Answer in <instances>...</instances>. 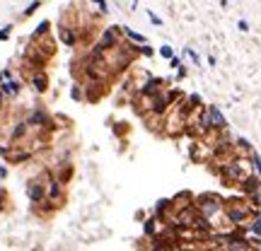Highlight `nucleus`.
I'll use <instances>...</instances> for the list:
<instances>
[{"mask_svg":"<svg viewBox=\"0 0 261 251\" xmlns=\"http://www.w3.org/2000/svg\"><path fill=\"white\" fill-rule=\"evenodd\" d=\"M61 42L66 44V46H75V44H78V34H75V29L61 27Z\"/></svg>","mask_w":261,"mask_h":251,"instance_id":"ddd939ff","label":"nucleus"},{"mask_svg":"<svg viewBox=\"0 0 261 251\" xmlns=\"http://www.w3.org/2000/svg\"><path fill=\"white\" fill-rule=\"evenodd\" d=\"M5 200H8V191H5V188H0V210L5 208Z\"/></svg>","mask_w":261,"mask_h":251,"instance_id":"393cba45","label":"nucleus"},{"mask_svg":"<svg viewBox=\"0 0 261 251\" xmlns=\"http://www.w3.org/2000/svg\"><path fill=\"white\" fill-rule=\"evenodd\" d=\"M155 222H157V218H150V220H145V224H143L145 234H150V237H155Z\"/></svg>","mask_w":261,"mask_h":251,"instance_id":"f3484780","label":"nucleus"},{"mask_svg":"<svg viewBox=\"0 0 261 251\" xmlns=\"http://www.w3.org/2000/svg\"><path fill=\"white\" fill-rule=\"evenodd\" d=\"M42 8V2H29L27 8H25V17H29V14H34L37 10Z\"/></svg>","mask_w":261,"mask_h":251,"instance_id":"a211bd4d","label":"nucleus"},{"mask_svg":"<svg viewBox=\"0 0 261 251\" xmlns=\"http://www.w3.org/2000/svg\"><path fill=\"white\" fill-rule=\"evenodd\" d=\"M97 8H99V12H102V14H107V12H109V10H107V8H109L107 2H97Z\"/></svg>","mask_w":261,"mask_h":251,"instance_id":"bb28decb","label":"nucleus"},{"mask_svg":"<svg viewBox=\"0 0 261 251\" xmlns=\"http://www.w3.org/2000/svg\"><path fill=\"white\" fill-rule=\"evenodd\" d=\"M251 162H254V169H256V174H259V179H261V157L256 152L251 154Z\"/></svg>","mask_w":261,"mask_h":251,"instance_id":"412c9836","label":"nucleus"},{"mask_svg":"<svg viewBox=\"0 0 261 251\" xmlns=\"http://www.w3.org/2000/svg\"><path fill=\"white\" fill-rule=\"evenodd\" d=\"M136 51H138V54H143V56H148V58L152 56V48H150V46H136Z\"/></svg>","mask_w":261,"mask_h":251,"instance_id":"5701e85b","label":"nucleus"},{"mask_svg":"<svg viewBox=\"0 0 261 251\" xmlns=\"http://www.w3.org/2000/svg\"><path fill=\"white\" fill-rule=\"evenodd\" d=\"M249 174H247V164L244 162H227L225 167H222V179L225 182H239L242 184V179H247Z\"/></svg>","mask_w":261,"mask_h":251,"instance_id":"7ed1b4c3","label":"nucleus"},{"mask_svg":"<svg viewBox=\"0 0 261 251\" xmlns=\"http://www.w3.org/2000/svg\"><path fill=\"white\" fill-rule=\"evenodd\" d=\"M222 198L215 194H203L196 198V212L203 218V220H210L215 212H222Z\"/></svg>","mask_w":261,"mask_h":251,"instance_id":"f257e3e1","label":"nucleus"},{"mask_svg":"<svg viewBox=\"0 0 261 251\" xmlns=\"http://www.w3.org/2000/svg\"><path fill=\"white\" fill-rule=\"evenodd\" d=\"M27 130H29L27 121H17V124H15V128L10 130V140H13V142H17V140H22L25 136H27Z\"/></svg>","mask_w":261,"mask_h":251,"instance_id":"f8f14e48","label":"nucleus"},{"mask_svg":"<svg viewBox=\"0 0 261 251\" xmlns=\"http://www.w3.org/2000/svg\"><path fill=\"white\" fill-rule=\"evenodd\" d=\"M5 176H8V169H5V167H0V179H5Z\"/></svg>","mask_w":261,"mask_h":251,"instance_id":"c85d7f7f","label":"nucleus"},{"mask_svg":"<svg viewBox=\"0 0 261 251\" xmlns=\"http://www.w3.org/2000/svg\"><path fill=\"white\" fill-rule=\"evenodd\" d=\"M10 150H13V145H3V142H0V157H5V160H8Z\"/></svg>","mask_w":261,"mask_h":251,"instance_id":"b1692460","label":"nucleus"},{"mask_svg":"<svg viewBox=\"0 0 261 251\" xmlns=\"http://www.w3.org/2000/svg\"><path fill=\"white\" fill-rule=\"evenodd\" d=\"M46 203H51L54 208H58L63 203V184L58 182L56 176H51L49 184H46Z\"/></svg>","mask_w":261,"mask_h":251,"instance_id":"20e7f679","label":"nucleus"},{"mask_svg":"<svg viewBox=\"0 0 261 251\" xmlns=\"http://www.w3.org/2000/svg\"><path fill=\"white\" fill-rule=\"evenodd\" d=\"M239 200H227V206H225V218L230 220L232 224H244L249 220V215H251V210L247 206H237Z\"/></svg>","mask_w":261,"mask_h":251,"instance_id":"f03ea898","label":"nucleus"},{"mask_svg":"<svg viewBox=\"0 0 261 251\" xmlns=\"http://www.w3.org/2000/svg\"><path fill=\"white\" fill-rule=\"evenodd\" d=\"M27 160H32V150H17V148H13L10 154H8V162H13V164H22Z\"/></svg>","mask_w":261,"mask_h":251,"instance_id":"9b49d317","label":"nucleus"},{"mask_svg":"<svg viewBox=\"0 0 261 251\" xmlns=\"http://www.w3.org/2000/svg\"><path fill=\"white\" fill-rule=\"evenodd\" d=\"M29 82H32V87H34V92L44 94V92L49 90V75H46L44 70H39V72H32V75H29Z\"/></svg>","mask_w":261,"mask_h":251,"instance_id":"6e6552de","label":"nucleus"},{"mask_svg":"<svg viewBox=\"0 0 261 251\" xmlns=\"http://www.w3.org/2000/svg\"><path fill=\"white\" fill-rule=\"evenodd\" d=\"M206 114H208V121H210V128H215V130H225V128H227V121H225V116L220 114L218 106H208Z\"/></svg>","mask_w":261,"mask_h":251,"instance_id":"0eeeda50","label":"nucleus"},{"mask_svg":"<svg viewBox=\"0 0 261 251\" xmlns=\"http://www.w3.org/2000/svg\"><path fill=\"white\" fill-rule=\"evenodd\" d=\"M150 14V20L152 22H155V24H157V27H160V24H162V20H160V17H157V14H152V12H148Z\"/></svg>","mask_w":261,"mask_h":251,"instance_id":"cd10ccee","label":"nucleus"},{"mask_svg":"<svg viewBox=\"0 0 261 251\" xmlns=\"http://www.w3.org/2000/svg\"><path fill=\"white\" fill-rule=\"evenodd\" d=\"M121 34H124V36H128L131 42L140 44V46H145V36H143V34H138V32H133V29H128V27H121Z\"/></svg>","mask_w":261,"mask_h":251,"instance_id":"4468645a","label":"nucleus"},{"mask_svg":"<svg viewBox=\"0 0 261 251\" xmlns=\"http://www.w3.org/2000/svg\"><path fill=\"white\" fill-rule=\"evenodd\" d=\"M237 145H239L242 150H249V148H251V145H249V142H247L244 138H239V140H237Z\"/></svg>","mask_w":261,"mask_h":251,"instance_id":"a878e982","label":"nucleus"},{"mask_svg":"<svg viewBox=\"0 0 261 251\" xmlns=\"http://www.w3.org/2000/svg\"><path fill=\"white\" fill-rule=\"evenodd\" d=\"M49 29H51V22H46V20H44L42 24L37 27V32H34V36H32V42H37V39H42V36H46V34H49Z\"/></svg>","mask_w":261,"mask_h":251,"instance_id":"2eb2a0df","label":"nucleus"},{"mask_svg":"<svg viewBox=\"0 0 261 251\" xmlns=\"http://www.w3.org/2000/svg\"><path fill=\"white\" fill-rule=\"evenodd\" d=\"M259 220H261V215H259Z\"/></svg>","mask_w":261,"mask_h":251,"instance_id":"7c9ffc66","label":"nucleus"},{"mask_svg":"<svg viewBox=\"0 0 261 251\" xmlns=\"http://www.w3.org/2000/svg\"><path fill=\"white\" fill-rule=\"evenodd\" d=\"M10 32H13V24H8V27L0 29V42H8V39H10Z\"/></svg>","mask_w":261,"mask_h":251,"instance_id":"aec40b11","label":"nucleus"},{"mask_svg":"<svg viewBox=\"0 0 261 251\" xmlns=\"http://www.w3.org/2000/svg\"><path fill=\"white\" fill-rule=\"evenodd\" d=\"M27 196H29V200L32 203H46V184L42 182H29L27 186Z\"/></svg>","mask_w":261,"mask_h":251,"instance_id":"423d86ee","label":"nucleus"},{"mask_svg":"<svg viewBox=\"0 0 261 251\" xmlns=\"http://www.w3.org/2000/svg\"><path fill=\"white\" fill-rule=\"evenodd\" d=\"M20 90H22V84L17 82V80L0 82V94H3V97H17V94H20Z\"/></svg>","mask_w":261,"mask_h":251,"instance_id":"9d476101","label":"nucleus"},{"mask_svg":"<svg viewBox=\"0 0 261 251\" xmlns=\"http://www.w3.org/2000/svg\"><path fill=\"white\" fill-rule=\"evenodd\" d=\"M251 232H254L256 237H261V220H259V215L251 220Z\"/></svg>","mask_w":261,"mask_h":251,"instance_id":"6ab92c4d","label":"nucleus"},{"mask_svg":"<svg viewBox=\"0 0 261 251\" xmlns=\"http://www.w3.org/2000/svg\"><path fill=\"white\" fill-rule=\"evenodd\" d=\"M70 97L75 99V102H83V99H85L83 87H80V84H73V87H70Z\"/></svg>","mask_w":261,"mask_h":251,"instance_id":"dca6fc26","label":"nucleus"},{"mask_svg":"<svg viewBox=\"0 0 261 251\" xmlns=\"http://www.w3.org/2000/svg\"><path fill=\"white\" fill-rule=\"evenodd\" d=\"M3 104H5V97L0 94V112H3Z\"/></svg>","mask_w":261,"mask_h":251,"instance_id":"c756f323","label":"nucleus"},{"mask_svg":"<svg viewBox=\"0 0 261 251\" xmlns=\"http://www.w3.org/2000/svg\"><path fill=\"white\" fill-rule=\"evenodd\" d=\"M27 126H34V128H39V130H51V128H56L54 126V118L49 116V114L44 112V109H34V112L29 114V118H27Z\"/></svg>","mask_w":261,"mask_h":251,"instance_id":"39448f33","label":"nucleus"},{"mask_svg":"<svg viewBox=\"0 0 261 251\" xmlns=\"http://www.w3.org/2000/svg\"><path fill=\"white\" fill-rule=\"evenodd\" d=\"M242 191H244L247 196H256L261 191V179L249 174L247 179H242Z\"/></svg>","mask_w":261,"mask_h":251,"instance_id":"1a4fd4ad","label":"nucleus"},{"mask_svg":"<svg viewBox=\"0 0 261 251\" xmlns=\"http://www.w3.org/2000/svg\"><path fill=\"white\" fill-rule=\"evenodd\" d=\"M160 56L169 58V60H172V58H174V54H172V48H169V46H162V48H160Z\"/></svg>","mask_w":261,"mask_h":251,"instance_id":"4be33fe9","label":"nucleus"}]
</instances>
